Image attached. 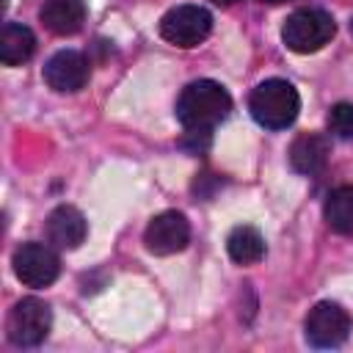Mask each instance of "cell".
Returning a JSON list of instances; mask_svg holds the SVG:
<instances>
[{"instance_id": "6da1fadb", "label": "cell", "mask_w": 353, "mask_h": 353, "mask_svg": "<svg viewBox=\"0 0 353 353\" xmlns=\"http://www.w3.org/2000/svg\"><path fill=\"white\" fill-rule=\"evenodd\" d=\"M232 110L229 91L215 80H193L182 88L176 99V119L185 130L210 132Z\"/></svg>"}, {"instance_id": "7a4b0ae2", "label": "cell", "mask_w": 353, "mask_h": 353, "mask_svg": "<svg viewBox=\"0 0 353 353\" xmlns=\"http://www.w3.org/2000/svg\"><path fill=\"white\" fill-rule=\"evenodd\" d=\"M248 110L256 124H262L268 130H284L295 121V116L301 110V97L292 83H287L281 77H270L251 91Z\"/></svg>"}, {"instance_id": "3957f363", "label": "cell", "mask_w": 353, "mask_h": 353, "mask_svg": "<svg viewBox=\"0 0 353 353\" xmlns=\"http://www.w3.org/2000/svg\"><path fill=\"white\" fill-rule=\"evenodd\" d=\"M336 33L334 17L323 8H298L287 17L284 28H281V41L287 44V50L292 52H317L320 47H325Z\"/></svg>"}, {"instance_id": "277c9868", "label": "cell", "mask_w": 353, "mask_h": 353, "mask_svg": "<svg viewBox=\"0 0 353 353\" xmlns=\"http://www.w3.org/2000/svg\"><path fill=\"white\" fill-rule=\"evenodd\" d=\"M52 325L50 306L39 298H22L14 303L6 320V336L17 347H36L47 339Z\"/></svg>"}, {"instance_id": "5b68a950", "label": "cell", "mask_w": 353, "mask_h": 353, "mask_svg": "<svg viewBox=\"0 0 353 353\" xmlns=\"http://www.w3.org/2000/svg\"><path fill=\"white\" fill-rule=\"evenodd\" d=\"M212 30V17L201 6H174L160 19V36L174 47H196L201 44Z\"/></svg>"}, {"instance_id": "8992f818", "label": "cell", "mask_w": 353, "mask_h": 353, "mask_svg": "<svg viewBox=\"0 0 353 353\" xmlns=\"http://www.w3.org/2000/svg\"><path fill=\"white\" fill-rule=\"evenodd\" d=\"M14 276L25 287H50L61 273V259L52 251V245L44 243H22L14 251Z\"/></svg>"}, {"instance_id": "52a82bcc", "label": "cell", "mask_w": 353, "mask_h": 353, "mask_svg": "<svg viewBox=\"0 0 353 353\" xmlns=\"http://www.w3.org/2000/svg\"><path fill=\"white\" fill-rule=\"evenodd\" d=\"M303 331L312 347H339L350 334V314L334 301H320L309 309Z\"/></svg>"}, {"instance_id": "ba28073f", "label": "cell", "mask_w": 353, "mask_h": 353, "mask_svg": "<svg viewBox=\"0 0 353 353\" xmlns=\"http://www.w3.org/2000/svg\"><path fill=\"white\" fill-rule=\"evenodd\" d=\"M188 240H190V223L176 210H165V212L154 215L143 232L146 251H152L157 256H168V254L182 251L188 245Z\"/></svg>"}, {"instance_id": "9c48e42d", "label": "cell", "mask_w": 353, "mask_h": 353, "mask_svg": "<svg viewBox=\"0 0 353 353\" xmlns=\"http://www.w3.org/2000/svg\"><path fill=\"white\" fill-rule=\"evenodd\" d=\"M44 83L58 94H74L88 83V61L77 50H61L44 63Z\"/></svg>"}, {"instance_id": "30bf717a", "label": "cell", "mask_w": 353, "mask_h": 353, "mask_svg": "<svg viewBox=\"0 0 353 353\" xmlns=\"http://www.w3.org/2000/svg\"><path fill=\"white\" fill-rule=\"evenodd\" d=\"M44 232H47V243L52 248H61V251H72L77 248L83 240H85V218L77 207L72 204H61L55 207L50 215H47V223H44Z\"/></svg>"}, {"instance_id": "8fae6325", "label": "cell", "mask_w": 353, "mask_h": 353, "mask_svg": "<svg viewBox=\"0 0 353 353\" xmlns=\"http://www.w3.org/2000/svg\"><path fill=\"white\" fill-rule=\"evenodd\" d=\"M39 19L50 33L72 36L85 22V6H83V0H44Z\"/></svg>"}, {"instance_id": "7c38bea8", "label": "cell", "mask_w": 353, "mask_h": 353, "mask_svg": "<svg viewBox=\"0 0 353 353\" xmlns=\"http://www.w3.org/2000/svg\"><path fill=\"white\" fill-rule=\"evenodd\" d=\"M328 163V141L317 132H303L292 141L290 146V165L298 171V174H306V176H314L325 168Z\"/></svg>"}, {"instance_id": "4fadbf2b", "label": "cell", "mask_w": 353, "mask_h": 353, "mask_svg": "<svg viewBox=\"0 0 353 353\" xmlns=\"http://www.w3.org/2000/svg\"><path fill=\"white\" fill-rule=\"evenodd\" d=\"M33 52H36L33 30L17 22H6L0 33V61L6 66H17V63H25Z\"/></svg>"}, {"instance_id": "5bb4252c", "label": "cell", "mask_w": 353, "mask_h": 353, "mask_svg": "<svg viewBox=\"0 0 353 353\" xmlns=\"http://www.w3.org/2000/svg\"><path fill=\"white\" fill-rule=\"evenodd\" d=\"M226 251L237 265H254L265 256V240L254 226H234L226 237Z\"/></svg>"}, {"instance_id": "9a60e30c", "label": "cell", "mask_w": 353, "mask_h": 353, "mask_svg": "<svg viewBox=\"0 0 353 353\" xmlns=\"http://www.w3.org/2000/svg\"><path fill=\"white\" fill-rule=\"evenodd\" d=\"M325 223L336 234H350L353 232V185H342L328 193L325 199Z\"/></svg>"}, {"instance_id": "2e32d148", "label": "cell", "mask_w": 353, "mask_h": 353, "mask_svg": "<svg viewBox=\"0 0 353 353\" xmlns=\"http://www.w3.org/2000/svg\"><path fill=\"white\" fill-rule=\"evenodd\" d=\"M328 132L342 138V141L353 138V105L350 102H339V105L331 108V113H328Z\"/></svg>"}, {"instance_id": "e0dca14e", "label": "cell", "mask_w": 353, "mask_h": 353, "mask_svg": "<svg viewBox=\"0 0 353 353\" xmlns=\"http://www.w3.org/2000/svg\"><path fill=\"white\" fill-rule=\"evenodd\" d=\"M212 3H218V6H232V3H237V0H212Z\"/></svg>"}, {"instance_id": "ac0fdd59", "label": "cell", "mask_w": 353, "mask_h": 353, "mask_svg": "<svg viewBox=\"0 0 353 353\" xmlns=\"http://www.w3.org/2000/svg\"><path fill=\"white\" fill-rule=\"evenodd\" d=\"M262 3H287V0H262Z\"/></svg>"}, {"instance_id": "d6986e66", "label": "cell", "mask_w": 353, "mask_h": 353, "mask_svg": "<svg viewBox=\"0 0 353 353\" xmlns=\"http://www.w3.org/2000/svg\"><path fill=\"white\" fill-rule=\"evenodd\" d=\"M350 33H353V19H350Z\"/></svg>"}]
</instances>
